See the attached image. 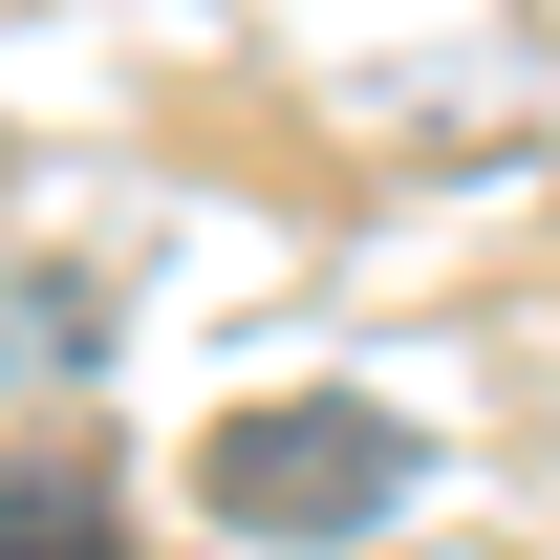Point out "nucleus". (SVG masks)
<instances>
[{
	"instance_id": "f03ea898",
	"label": "nucleus",
	"mask_w": 560,
	"mask_h": 560,
	"mask_svg": "<svg viewBox=\"0 0 560 560\" xmlns=\"http://www.w3.org/2000/svg\"><path fill=\"white\" fill-rule=\"evenodd\" d=\"M0 560H108V495L44 475V453H0Z\"/></svg>"
},
{
	"instance_id": "f257e3e1",
	"label": "nucleus",
	"mask_w": 560,
	"mask_h": 560,
	"mask_svg": "<svg viewBox=\"0 0 560 560\" xmlns=\"http://www.w3.org/2000/svg\"><path fill=\"white\" fill-rule=\"evenodd\" d=\"M388 475H410V431H388V410H259V431H215V495L280 517V539H346Z\"/></svg>"
}]
</instances>
